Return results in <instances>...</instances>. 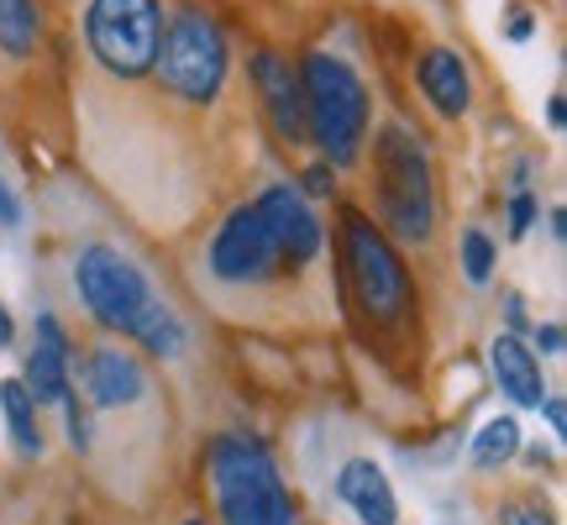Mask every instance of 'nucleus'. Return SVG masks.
Wrapping results in <instances>:
<instances>
[{
	"mask_svg": "<svg viewBox=\"0 0 567 525\" xmlns=\"http://www.w3.org/2000/svg\"><path fill=\"white\" fill-rule=\"evenodd\" d=\"M488 368H494L499 389H505L520 410H542V400L551 394L547 379H542V358H536V347H526L515 331H499V337L488 342Z\"/></svg>",
	"mask_w": 567,
	"mask_h": 525,
	"instance_id": "14",
	"label": "nucleus"
},
{
	"mask_svg": "<svg viewBox=\"0 0 567 525\" xmlns=\"http://www.w3.org/2000/svg\"><path fill=\"white\" fill-rule=\"evenodd\" d=\"M132 342L147 347L153 358H179V352H184V321L174 316V305H163V300L147 305V316L137 321Z\"/></svg>",
	"mask_w": 567,
	"mask_h": 525,
	"instance_id": "19",
	"label": "nucleus"
},
{
	"mask_svg": "<svg viewBox=\"0 0 567 525\" xmlns=\"http://www.w3.org/2000/svg\"><path fill=\"white\" fill-rule=\"evenodd\" d=\"M226 69H231V48H226L221 21L189 0L174 6L163 21L158 59H153L163 95H174L184 105H210L226 90Z\"/></svg>",
	"mask_w": 567,
	"mask_h": 525,
	"instance_id": "3",
	"label": "nucleus"
},
{
	"mask_svg": "<svg viewBox=\"0 0 567 525\" xmlns=\"http://www.w3.org/2000/svg\"><path fill=\"white\" fill-rule=\"evenodd\" d=\"M184 525H205V521H200V515H195V521H184Z\"/></svg>",
	"mask_w": 567,
	"mask_h": 525,
	"instance_id": "34",
	"label": "nucleus"
},
{
	"mask_svg": "<svg viewBox=\"0 0 567 525\" xmlns=\"http://www.w3.org/2000/svg\"><path fill=\"white\" fill-rule=\"evenodd\" d=\"M252 205H258L268 237H274V247H279V262H289V268H310V262L321 258L326 231H321V222H316L310 200H305L295 184H274V189H264Z\"/></svg>",
	"mask_w": 567,
	"mask_h": 525,
	"instance_id": "9",
	"label": "nucleus"
},
{
	"mask_svg": "<svg viewBox=\"0 0 567 525\" xmlns=\"http://www.w3.org/2000/svg\"><path fill=\"white\" fill-rule=\"evenodd\" d=\"M415 84H421L425 105L446 122L473 111V74H467L463 53H452V48H425L421 63H415Z\"/></svg>",
	"mask_w": 567,
	"mask_h": 525,
	"instance_id": "13",
	"label": "nucleus"
},
{
	"mask_svg": "<svg viewBox=\"0 0 567 525\" xmlns=\"http://www.w3.org/2000/svg\"><path fill=\"white\" fill-rule=\"evenodd\" d=\"M205 473L216 488L221 525H300V509L289 500L284 473L264 442L226 431L205 446Z\"/></svg>",
	"mask_w": 567,
	"mask_h": 525,
	"instance_id": "2",
	"label": "nucleus"
},
{
	"mask_svg": "<svg viewBox=\"0 0 567 525\" xmlns=\"http://www.w3.org/2000/svg\"><path fill=\"white\" fill-rule=\"evenodd\" d=\"M80 379L90 404H101V410H126V404H137L147 394V368L116 342L90 347V358L80 363Z\"/></svg>",
	"mask_w": 567,
	"mask_h": 525,
	"instance_id": "12",
	"label": "nucleus"
},
{
	"mask_svg": "<svg viewBox=\"0 0 567 525\" xmlns=\"http://www.w3.org/2000/svg\"><path fill=\"white\" fill-rule=\"evenodd\" d=\"M542 415H547L551 436H567V404H563V394H547V400H542Z\"/></svg>",
	"mask_w": 567,
	"mask_h": 525,
	"instance_id": "28",
	"label": "nucleus"
},
{
	"mask_svg": "<svg viewBox=\"0 0 567 525\" xmlns=\"http://www.w3.org/2000/svg\"><path fill=\"white\" fill-rule=\"evenodd\" d=\"M74 289H80L84 310H90L105 331H122V337H132L137 321L147 316V305L158 300L147 274L111 243L80 247V258H74Z\"/></svg>",
	"mask_w": 567,
	"mask_h": 525,
	"instance_id": "7",
	"label": "nucleus"
},
{
	"mask_svg": "<svg viewBox=\"0 0 567 525\" xmlns=\"http://www.w3.org/2000/svg\"><path fill=\"white\" fill-rule=\"evenodd\" d=\"M505 316H509V331H515V337H520V331H526V326H530V316H526V300H520L515 289H509V295H505Z\"/></svg>",
	"mask_w": 567,
	"mask_h": 525,
	"instance_id": "29",
	"label": "nucleus"
},
{
	"mask_svg": "<svg viewBox=\"0 0 567 525\" xmlns=\"http://www.w3.org/2000/svg\"><path fill=\"white\" fill-rule=\"evenodd\" d=\"M499 525H557V515L542 500H509L499 505Z\"/></svg>",
	"mask_w": 567,
	"mask_h": 525,
	"instance_id": "21",
	"label": "nucleus"
},
{
	"mask_svg": "<svg viewBox=\"0 0 567 525\" xmlns=\"http://www.w3.org/2000/svg\"><path fill=\"white\" fill-rule=\"evenodd\" d=\"M520 421L515 415H494V421L478 425V436H473V467L478 473H494V467H505L515 452H520Z\"/></svg>",
	"mask_w": 567,
	"mask_h": 525,
	"instance_id": "18",
	"label": "nucleus"
},
{
	"mask_svg": "<svg viewBox=\"0 0 567 525\" xmlns=\"http://www.w3.org/2000/svg\"><path fill=\"white\" fill-rule=\"evenodd\" d=\"M305 179V195H316V200H326V195H337V168H331V163H310V168H305L300 174Z\"/></svg>",
	"mask_w": 567,
	"mask_h": 525,
	"instance_id": "24",
	"label": "nucleus"
},
{
	"mask_svg": "<svg viewBox=\"0 0 567 525\" xmlns=\"http://www.w3.org/2000/svg\"><path fill=\"white\" fill-rule=\"evenodd\" d=\"M63 415H69V442H74V446H80V452H84V446H90V421H84V404H80V394H74V389H69V394H63Z\"/></svg>",
	"mask_w": 567,
	"mask_h": 525,
	"instance_id": "23",
	"label": "nucleus"
},
{
	"mask_svg": "<svg viewBox=\"0 0 567 525\" xmlns=\"http://www.w3.org/2000/svg\"><path fill=\"white\" fill-rule=\"evenodd\" d=\"M17 342V321H11V310L0 305V347H11Z\"/></svg>",
	"mask_w": 567,
	"mask_h": 525,
	"instance_id": "32",
	"label": "nucleus"
},
{
	"mask_svg": "<svg viewBox=\"0 0 567 525\" xmlns=\"http://www.w3.org/2000/svg\"><path fill=\"white\" fill-rule=\"evenodd\" d=\"M373 174H379V231L425 247L436 231V184L421 142L405 126H384L373 137Z\"/></svg>",
	"mask_w": 567,
	"mask_h": 525,
	"instance_id": "4",
	"label": "nucleus"
},
{
	"mask_svg": "<svg viewBox=\"0 0 567 525\" xmlns=\"http://www.w3.org/2000/svg\"><path fill=\"white\" fill-rule=\"evenodd\" d=\"M247 74H252V90H258V101H264V116L274 126V137L289 142V147H300L305 137V95H300V69L274 53V48H258L252 63H247Z\"/></svg>",
	"mask_w": 567,
	"mask_h": 525,
	"instance_id": "10",
	"label": "nucleus"
},
{
	"mask_svg": "<svg viewBox=\"0 0 567 525\" xmlns=\"http://www.w3.org/2000/svg\"><path fill=\"white\" fill-rule=\"evenodd\" d=\"M515 457H526V463L536 467V473H542V467H551V452H547V446H520Z\"/></svg>",
	"mask_w": 567,
	"mask_h": 525,
	"instance_id": "30",
	"label": "nucleus"
},
{
	"mask_svg": "<svg viewBox=\"0 0 567 525\" xmlns=\"http://www.w3.org/2000/svg\"><path fill=\"white\" fill-rule=\"evenodd\" d=\"M505 38H509V42H530V38H536V17H530L526 6H515V11H509Z\"/></svg>",
	"mask_w": 567,
	"mask_h": 525,
	"instance_id": "27",
	"label": "nucleus"
},
{
	"mask_svg": "<svg viewBox=\"0 0 567 525\" xmlns=\"http://www.w3.org/2000/svg\"><path fill=\"white\" fill-rule=\"evenodd\" d=\"M300 95H305V137L326 153L331 168L363 158L368 122H373V95H368L363 74L342 59L310 48L300 59Z\"/></svg>",
	"mask_w": 567,
	"mask_h": 525,
	"instance_id": "1",
	"label": "nucleus"
},
{
	"mask_svg": "<svg viewBox=\"0 0 567 525\" xmlns=\"http://www.w3.org/2000/svg\"><path fill=\"white\" fill-rule=\"evenodd\" d=\"M210 279L216 284H264L274 279L284 262H279V247L268 237L264 216H258V205H237L231 216L221 222V231L210 237Z\"/></svg>",
	"mask_w": 567,
	"mask_h": 525,
	"instance_id": "8",
	"label": "nucleus"
},
{
	"mask_svg": "<svg viewBox=\"0 0 567 525\" xmlns=\"http://www.w3.org/2000/svg\"><path fill=\"white\" fill-rule=\"evenodd\" d=\"M42 27H48L42 0H0V59L11 63L38 59Z\"/></svg>",
	"mask_w": 567,
	"mask_h": 525,
	"instance_id": "16",
	"label": "nucleus"
},
{
	"mask_svg": "<svg viewBox=\"0 0 567 525\" xmlns=\"http://www.w3.org/2000/svg\"><path fill=\"white\" fill-rule=\"evenodd\" d=\"M536 216H542V200H536L530 189H515V200H509V237L520 243L530 226H536Z\"/></svg>",
	"mask_w": 567,
	"mask_h": 525,
	"instance_id": "22",
	"label": "nucleus"
},
{
	"mask_svg": "<svg viewBox=\"0 0 567 525\" xmlns=\"http://www.w3.org/2000/svg\"><path fill=\"white\" fill-rule=\"evenodd\" d=\"M0 226H6V231L21 226V195L11 189V179H0Z\"/></svg>",
	"mask_w": 567,
	"mask_h": 525,
	"instance_id": "26",
	"label": "nucleus"
},
{
	"mask_svg": "<svg viewBox=\"0 0 567 525\" xmlns=\"http://www.w3.org/2000/svg\"><path fill=\"white\" fill-rule=\"evenodd\" d=\"M342 258H347V284L363 305V316L373 326L405 321L410 310V274L394 243H389L379 222H368L363 210H342Z\"/></svg>",
	"mask_w": 567,
	"mask_h": 525,
	"instance_id": "6",
	"label": "nucleus"
},
{
	"mask_svg": "<svg viewBox=\"0 0 567 525\" xmlns=\"http://www.w3.org/2000/svg\"><path fill=\"white\" fill-rule=\"evenodd\" d=\"M158 38L163 0H84V42L111 80H147Z\"/></svg>",
	"mask_w": 567,
	"mask_h": 525,
	"instance_id": "5",
	"label": "nucleus"
},
{
	"mask_svg": "<svg viewBox=\"0 0 567 525\" xmlns=\"http://www.w3.org/2000/svg\"><path fill=\"white\" fill-rule=\"evenodd\" d=\"M0 410H6V425H11V442H17L21 457H38L42 452V431H38V404L27 394L21 379H6L0 384Z\"/></svg>",
	"mask_w": 567,
	"mask_h": 525,
	"instance_id": "17",
	"label": "nucleus"
},
{
	"mask_svg": "<svg viewBox=\"0 0 567 525\" xmlns=\"http://www.w3.org/2000/svg\"><path fill=\"white\" fill-rule=\"evenodd\" d=\"M530 337H536V347H542L547 358H563V342H567L563 321H542V326H536V331H530Z\"/></svg>",
	"mask_w": 567,
	"mask_h": 525,
	"instance_id": "25",
	"label": "nucleus"
},
{
	"mask_svg": "<svg viewBox=\"0 0 567 525\" xmlns=\"http://www.w3.org/2000/svg\"><path fill=\"white\" fill-rule=\"evenodd\" d=\"M337 500L363 525H400V500H394V488H389L384 467L368 463V457H352V463L337 473Z\"/></svg>",
	"mask_w": 567,
	"mask_h": 525,
	"instance_id": "15",
	"label": "nucleus"
},
{
	"mask_svg": "<svg viewBox=\"0 0 567 525\" xmlns=\"http://www.w3.org/2000/svg\"><path fill=\"white\" fill-rule=\"evenodd\" d=\"M69 363H74V347H69V331L59 326L53 310H42L38 326H32V352H27V394L32 404H59L74 379H69Z\"/></svg>",
	"mask_w": 567,
	"mask_h": 525,
	"instance_id": "11",
	"label": "nucleus"
},
{
	"mask_svg": "<svg viewBox=\"0 0 567 525\" xmlns=\"http://www.w3.org/2000/svg\"><path fill=\"white\" fill-rule=\"evenodd\" d=\"M547 126H551V132H563V126H567V105H563V95H551V101H547Z\"/></svg>",
	"mask_w": 567,
	"mask_h": 525,
	"instance_id": "31",
	"label": "nucleus"
},
{
	"mask_svg": "<svg viewBox=\"0 0 567 525\" xmlns=\"http://www.w3.org/2000/svg\"><path fill=\"white\" fill-rule=\"evenodd\" d=\"M457 262H463V279L467 284H488V279H494V262H499V247H494V237H488V231L467 226Z\"/></svg>",
	"mask_w": 567,
	"mask_h": 525,
	"instance_id": "20",
	"label": "nucleus"
},
{
	"mask_svg": "<svg viewBox=\"0 0 567 525\" xmlns=\"http://www.w3.org/2000/svg\"><path fill=\"white\" fill-rule=\"evenodd\" d=\"M547 222H551V237H557V243H563V237H567V210H563V205H557V210H551Z\"/></svg>",
	"mask_w": 567,
	"mask_h": 525,
	"instance_id": "33",
	"label": "nucleus"
}]
</instances>
